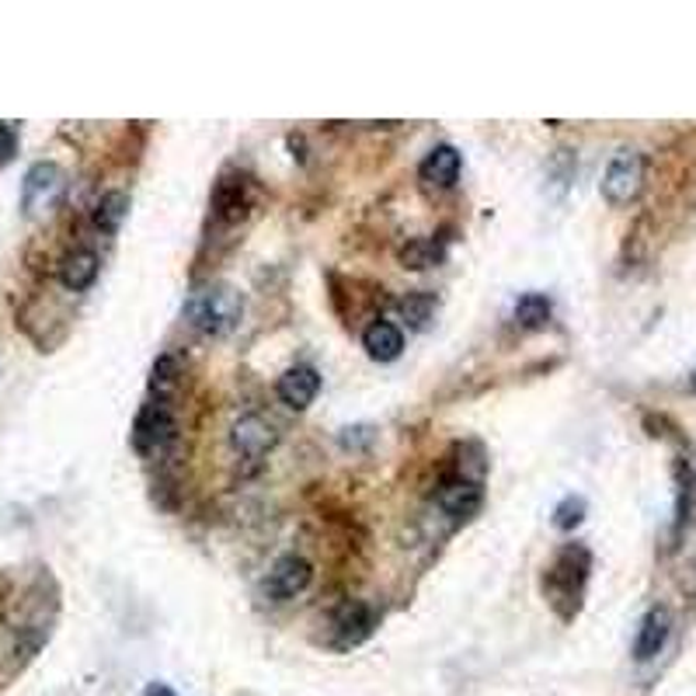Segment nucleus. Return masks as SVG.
Returning <instances> with one entry per match:
<instances>
[{"mask_svg": "<svg viewBox=\"0 0 696 696\" xmlns=\"http://www.w3.org/2000/svg\"><path fill=\"white\" fill-rule=\"evenodd\" d=\"M589 574H592V550L585 544H564L550 561V568L544 571V595L564 624L574 620L585 603Z\"/></svg>", "mask_w": 696, "mask_h": 696, "instance_id": "f257e3e1", "label": "nucleus"}, {"mask_svg": "<svg viewBox=\"0 0 696 696\" xmlns=\"http://www.w3.org/2000/svg\"><path fill=\"white\" fill-rule=\"evenodd\" d=\"M185 317H189V324L195 331H203L209 338H224V334H230L237 324H241V317H244V296L237 293L233 286H227V283L203 286V289H195L189 296Z\"/></svg>", "mask_w": 696, "mask_h": 696, "instance_id": "f03ea898", "label": "nucleus"}, {"mask_svg": "<svg viewBox=\"0 0 696 696\" xmlns=\"http://www.w3.org/2000/svg\"><path fill=\"white\" fill-rule=\"evenodd\" d=\"M644 174H648L644 153L620 150V153H613V161L606 164L600 192H603V198H606L609 206L624 209L630 203H638V195L644 192Z\"/></svg>", "mask_w": 696, "mask_h": 696, "instance_id": "7ed1b4c3", "label": "nucleus"}, {"mask_svg": "<svg viewBox=\"0 0 696 696\" xmlns=\"http://www.w3.org/2000/svg\"><path fill=\"white\" fill-rule=\"evenodd\" d=\"M178 435V422H174V414L168 411V404L157 397V401L144 404L136 414V422H133V432H129V440H133V449L139 456H153V453H161L171 440Z\"/></svg>", "mask_w": 696, "mask_h": 696, "instance_id": "20e7f679", "label": "nucleus"}, {"mask_svg": "<svg viewBox=\"0 0 696 696\" xmlns=\"http://www.w3.org/2000/svg\"><path fill=\"white\" fill-rule=\"evenodd\" d=\"M67 192V178L53 161H38L28 168L25 185H22V209L25 216H43L59 206V198Z\"/></svg>", "mask_w": 696, "mask_h": 696, "instance_id": "39448f33", "label": "nucleus"}, {"mask_svg": "<svg viewBox=\"0 0 696 696\" xmlns=\"http://www.w3.org/2000/svg\"><path fill=\"white\" fill-rule=\"evenodd\" d=\"M435 502H440V509L449 515V520H470V515L481 512V481L477 477H467V473H456V477H446V481L440 484V491H435Z\"/></svg>", "mask_w": 696, "mask_h": 696, "instance_id": "423d86ee", "label": "nucleus"}, {"mask_svg": "<svg viewBox=\"0 0 696 696\" xmlns=\"http://www.w3.org/2000/svg\"><path fill=\"white\" fill-rule=\"evenodd\" d=\"M310 582H313V564L300 554H286V557H278V561L272 564L265 589H269L272 600L283 603V600H293V595L307 592Z\"/></svg>", "mask_w": 696, "mask_h": 696, "instance_id": "0eeeda50", "label": "nucleus"}, {"mask_svg": "<svg viewBox=\"0 0 696 696\" xmlns=\"http://www.w3.org/2000/svg\"><path fill=\"white\" fill-rule=\"evenodd\" d=\"M334 644L338 648H355L373 638L376 630V609L369 603H360V600H349L334 609Z\"/></svg>", "mask_w": 696, "mask_h": 696, "instance_id": "6e6552de", "label": "nucleus"}, {"mask_svg": "<svg viewBox=\"0 0 696 696\" xmlns=\"http://www.w3.org/2000/svg\"><path fill=\"white\" fill-rule=\"evenodd\" d=\"M672 477H675V509H672V536H669V547L680 550L683 536L693 523V512H696V473L693 467L686 464V456H680L672 467Z\"/></svg>", "mask_w": 696, "mask_h": 696, "instance_id": "1a4fd4ad", "label": "nucleus"}, {"mask_svg": "<svg viewBox=\"0 0 696 696\" xmlns=\"http://www.w3.org/2000/svg\"><path fill=\"white\" fill-rule=\"evenodd\" d=\"M251 209V182L244 174H224L213 189V213L220 224H241Z\"/></svg>", "mask_w": 696, "mask_h": 696, "instance_id": "9d476101", "label": "nucleus"}, {"mask_svg": "<svg viewBox=\"0 0 696 696\" xmlns=\"http://www.w3.org/2000/svg\"><path fill=\"white\" fill-rule=\"evenodd\" d=\"M672 634V613L669 606H651L644 616H641V627H638V638H634V662H651L659 659L665 641Z\"/></svg>", "mask_w": 696, "mask_h": 696, "instance_id": "9b49d317", "label": "nucleus"}, {"mask_svg": "<svg viewBox=\"0 0 696 696\" xmlns=\"http://www.w3.org/2000/svg\"><path fill=\"white\" fill-rule=\"evenodd\" d=\"M275 393L286 408L304 411L317 401V393H321V373H317L313 366H293L278 376Z\"/></svg>", "mask_w": 696, "mask_h": 696, "instance_id": "f8f14e48", "label": "nucleus"}, {"mask_svg": "<svg viewBox=\"0 0 696 696\" xmlns=\"http://www.w3.org/2000/svg\"><path fill=\"white\" fill-rule=\"evenodd\" d=\"M460 168H464L460 150H456L453 144H440V147L429 150L422 168H418V178L432 189H453L456 182H460Z\"/></svg>", "mask_w": 696, "mask_h": 696, "instance_id": "ddd939ff", "label": "nucleus"}, {"mask_svg": "<svg viewBox=\"0 0 696 696\" xmlns=\"http://www.w3.org/2000/svg\"><path fill=\"white\" fill-rule=\"evenodd\" d=\"M275 425L265 422L262 414H244L241 422L233 425V446L241 449L248 460H262V456L275 446Z\"/></svg>", "mask_w": 696, "mask_h": 696, "instance_id": "4468645a", "label": "nucleus"}, {"mask_svg": "<svg viewBox=\"0 0 696 696\" xmlns=\"http://www.w3.org/2000/svg\"><path fill=\"white\" fill-rule=\"evenodd\" d=\"M98 269H102L98 254L88 251V248H77V251L64 254V262H59V283H64L70 293H84V289L94 286Z\"/></svg>", "mask_w": 696, "mask_h": 696, "instance_id": "2eb2a0df", "label": "nucleus"}, {"mask_svg": "<svg viewBox=\"0 0 696 696\" xmlns=\"http://www.w3.org/2000/svg\"><path fill=\"white\" fill-rule=\"evenodd\" d=\"M363 349L373 363H393L397 355L404 352V334L397 324L390 321H373L366 331H363Z\"/></svg>", "mask_w": 696, "mask_h": 696, "instance_id": "dca6fc26", "label": "nucleus"}, {"mask_svg": "<svg viewBox=\"0 0 696 696\" xmlns=\"http://www.w3.org/2000/svg\"><path fill=\"white\" fill-rule=\"evenodd\" d=\"M397 258H401L404 269L425 272V269H440L446 262V248L440 241H432V237H418V241H408Z\"/></svg>", "mask_w": 696, "mask_h": 696, "instance_id": "f3484780", "label": "nucleus"}, {"mask_svg": "<svg viewBox=\"0 0 696 696\" xmlns=\"http://www.w3.org/2000/svg\"><path fill=\"white\" fill-rule=\"evenodd\" d=\"M126 216H129V195L126 192H105L102 203H98V209H94V224L105 233H118V227L126 224Z\"/></svg>", "mask_w": 696, "mask_h": 696, "instance_id": "a211bd4d", "label": "nucleus"}, {"mask_svg": "<svg viewBox=\"0 0 696 696\" xmlns=\"http://www.w3.org/2000/svg\"><path fill=\"white\" fill-rule=\"evenodd\" d=\"M550 296L544 293H526L520 296V304H515V324L526 328V331H536V328H544L550 321Z\"/></svg>", "mask_w": 696, "mask_h": 696, "instance_id": "6ab92c4d", "label": "nucleus"}, {"mask_svg": "<svg viewBox=\"0 0 696 696\" xmlns=\"http://www.w3.org/2000/svg\"><path fill=\"white\" fill-rule=\"evenodd\" d=\"M435 296L432 293H411L408 300H401L397 304V310H401V317L404 321L414 328V331H422V328H429L432 324V317H435Z\"/></svg>", "mask_w": 696, "mask_h": 696, "instance_id": "aec40b11", "label": "nucleus"}, {"mask_svg": "<svg viewBox=\"0 0 696 696\" xmlns=\"http://www.w3.org/2000/svg\"><path fill=\"white\" fill-rule=\"evenodd\" d=\"M585 512H589V502L582 499V494H568V499H561L554 509V526L561 533L579 529L585 523Z\"/></svg>", "mask_w": 696, "mask_h": 696, "instance_id": "412c9836", "label": "nucleus"}, {"mask_svg": "<svg viewBox=\"0 0 696 696\" xmlns=\"http://www.w3.org/2000/svg\"><path fill=\"white\" fill-rule=\"evenodd\" d=\"M178 380V363L171 360V355H161V360L153 363V376H150V387L157 390V393H164L171 384Z\"/></svg>", "mask_w": 696, "mask_h": 696, "instance_id": "4be33fe9", "label": "nucleus"}, {"mask_svg": "<svg viewBox=\"0 0 696 696\" xmlns=\"http://www.w3.org/2000/svg\"><path fill=\"white\" fill-rule=\"evenodd\" d=\"M14 153H18V133L0 123V168H4Z\"/></svg>", "mask_w": 696, "mask_h": 696, "instance_id": "5701e85b", "label": "nucleus"}, {"mask_svg": "<svg viewBox=\"0 0 696 696\" xmlns=\"http://www.w3.org/2000/svg\"><path fill=\"white\" fill-rule=\"evenodd\" d=\"M144 696H178L171 686H164V683H150L147 689H144Z\"/></svg>", "mask_w": 696, "mask_h": 696, "instance_id": "b1692460", "label": "nucleus"}, {"mask_svg": "<svg viewBox=\"0 0 696 696\" xmlns=\"http://www.w3.org/2000/svg\"><path fill=\"white\" fill-rule=\"evenodd\" d=\"M689 390H696V369H693V376H689Z\"/></svg>", "mask_w": 696, "mask_h": 696, "instance_id": "393cba45", "label": "nucleus"}]
</instances>
